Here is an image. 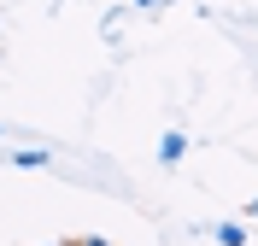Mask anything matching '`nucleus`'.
Returning <instances> with one entry per match:
<instances>
[{"mask_svg": "<svg viewBox=\"0 0 258 246\" xmlns=\"http://www.w3.org/2000/svg\"><path fill=\"white\" fill-rule=\"evenodd\" d=\"M211 234H217V246H246V240H252V229H246V223H217Z\"/></svg>", "mask_w": 258, "mask_h": 246, "instance_id": "1", "label": "nucleus"}, {"mask_svg": "<svg viewBox=\"0 0 258 246\" xmlns=\"http://www.w3.org/2000/svg\"><path fill=\"white\" fill-rule=\"evenodd\" d=\"M182 152H188V135H164L159 141V164H182Z\"/></svg>", "mask_w": 258, "mask_h": 246, "instance_id": "2", "label": "nucleus"}, {"mask_svg": "<svg viewBox=\"0 0 258 246\" xmlns=\"http://www.w3.org/2000/svg\"><path fill=\"white\" fill-rule=\"evenodd\" d=\"M12 164H18V170H41V164H47V152H35V147H24V152H12Z\"/></svg>", "mask_w": 258, "mask_h": 246, "instance_id": "3", "label": "nucleus"}, {"mask_svg": "<svg viewBox=\"0 0 258 246\" xmlns=\"http://www.w3.org/2000/svg\"><path fill=\"white\" fill-rule=\"evenodd\" d=\"M77 246H112V240H100V234H82V240Z\"/></svg>", "mask_w": 258, "mask_h": 246, "instance_id": "4", "label": "nucleus"}, {"mask_svg": "<svg viewBox=\"0 0 258 246\" xmlns=\"http://www.w3.org/2000/svg\"><path fill=\"white\" fill-rule=\"evenodd\" d=\"M246 217H258V194H252V199H246Z\"/></svg>", "mask_w": 258, "mask_h": 246, "instance_id": "5", "label": "nucleus"}, {"mask_svg": "<svg viewBox=\"0 0 258 246\" xmlns=\"http://www.w3.org/2000/svg\"><path fill=\"white\" fill-rule=\"evenodd\" d=\"M47 246H77V240H47Z\"/></svg>", "mask_w": 258, "mask_h": 246, "instance_id": "6", "label": "nucleus"}, {"mask_svg": "<svg viewBox=\"0 0 258 246\" xmlns=\"http://www.w3.org/2000/svg\"><path fill=\"white\" fill-rule=\"evenodd\" d=\"M141 6H159V0H141Z\"/></svg>", "mask_w": 258, "mask_h": 246, "instance_id": "7", "label": "nucleus"}]
</instances>
